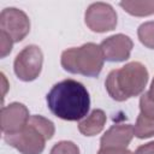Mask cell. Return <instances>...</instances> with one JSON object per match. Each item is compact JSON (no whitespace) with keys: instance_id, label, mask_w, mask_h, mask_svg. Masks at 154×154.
I'll use <instances>...</instances> for the list:
<instances>
[{"instance_id":"1","label":"cell","mask_w":154,"mask_h":154,"mask_svg":"<svg viewBox=\"0 0 154 154\" xmlns=\"http://www.w3.org/2000/svg\"><path fill=\"white\" fill-rule=\"evenodd\" d=\"M49 111L67 122L82 120L88 116L90 96L87 88L78 81L67 78L55 83L46 95Z\"/></svg>"},{"instance_id":"2","label":"cell","mask_w":154,"mask_h":154,"mask_svg":"<svg viewBox=\"0 0 154 154\" xmlns=\"http://www.w3.org/2000/svg\"><path fill=\"white\" fill-rule=\"evenodd\" d=\"M148 78L147 67L140 61H131L120 69L112 70L106 77L105 87L113 100L122 102L142 94Z\"/></svg>"},{"instance_id":"3","label":"cell","mask_w":154,"mask_h":154,"mask_svg":"<svg viewBox=\"0 0 154 154\" xmlns=\"http://www.w3.org/2000/svg\"><path fill=\"white\" fill-rule=\"evenodd\" d=\"M55 126L52 120L38 114L30 116L23 130L16 134L4 135V141L20 154H41L46 141L54 136Z\"/></svg>"},{"instance_id":"4","label":"cell","mask_w":154,"mask_h":154,"mask_svg":"<svg viewBox=\"0 0 154 154\" xmlns=\"http://www.w3.org/2000/svg\"><path fill=\"white\" fill-rule=\"evenodd\" d=\"M103 61L101 47L93 42L69 48L61 53L60 58V64L65 71L87 77H97L103 67Z\"/></svg>"},{"instance_id":"5","label":"cell","mask_w":154,"mask_h":154,"mask_svg":"<svg viewBox=\"0 0 154 154\" xmlns=\"http://www.w3.org/2000/svg\"><path fill=\"white\" fill-rule=\"evenodd\" d=\"M42 64L43 53L41 48L35 45H29L17 54L13 63V70L18 79L31 82L40 76Z\"/></svg>"},{"instance_id":"6","label":"cell","mask_w":154,"mask_h":154,"mask_svg":"<svg viewBox=\"0 0 154 154\" xmlns=\"http://www.w3.org/2000/svg\"><path fill=\"white\" fill-rule=\"evenodd\" d=\"M0 31L12 41L20 42L30 31V19L26 13L16 7H6L0 13Z\"/></svg>"},{"instance_id":"7","label":"cell","mask_w":154,"mask_h":154,"mask_svg":"<svg viewBox=\"0 0 154 154\" xmlns=\"http://www.w3.org/2000/svg\"><path fill=\"white\" fill-rule=\"evenodd\" d=\"M84 22L94 32L111 31L117 26V12L107 2H94L87 8Z\"/></svg>"},{"instance_id":"8","label":"cell","mask_w":154,"mask_h":154,"mask_svg":"<svg viewBox=\"0 0 154 154\" xmlns=\"http://www.w3.org/2000/svg\"><path fill=\"white\" fill-rule=\"evenodd\" d=\"M100 47L105 60L111 63H120L130 58L134 42L128 35L116 34L106 37L100 43Z\"/></svg>"},{"instance_id":"9","label":"cell","mask_w":154,"mask_h":154,"mask_svg":"<svg viewBox=\"0 0 154 154\" xmlns=\"http://www.w3.org/2000/svg\"><path fill=\"white\" fill-rule=\"evenodd\" d=\"M30 118L29 109L20 102H12L1 108V131L6 134H16L25 128Z\"/></svg>"},{"instance_id":"10","label":"cell","mask_w":154,"mask_h":154,"mask_svg":"<svg viewBox=\"0 0 154 154\" xmlns=\"http://www.w3.org/2000/svg\"><path fill=\"white\" fill-rule=\"evenodd\" d=\"M134 136V126L131 124L112 125L102 135L100 148H126Z\"/></svg>"},{"instance_id":"11","label":"cell","mask_w":154,"mask_h":154,"mask_svg":"<svg viewBox=\"0 0 154 154\" xmlns=\"http://www.w3.org/2000/svg\"><path fill=\"white\" fill-rule=\"evenodd\" d=\"M106 120V113L100 108H95L87 117L79 120L78 130L84 136H95L103 130Z\"/></svg>"},{"instance_id":"12","label":"cell","mask_w":154,"mask_h":154,"mask_svg":"<svg viewBox=\"0 0 154 154\" xmlns=\"http://www.w3.org/2000/svg\"><path fill=\"white\" fill-rule=\"evenodd\" d=\"M119 6L131 16L147 17L154 14V0H126L120 1Z\"/></svg>"},{"instance_id":"13","label":"cell","mask_w":154,"mask_h":154,"mask_svg":"<svg viewBox=\"0 0 154 154\" xmlns=\"http://www.w3.org/2000/svg\"><path fill=\"white\" fill-rule=\"evenodd\" d=\"M134 134L137 138H141V140L154 136V119L144 117L140 113L137 116V119L134 126Z\"/></svg>"},{"instance_id":"14","label":"cell","mask_w":154,"mask_h":154,"mask_svg":"<svg viewBox=\"0 0 154 154\" xmlns=\"http://www.w3.org/2000/svg\"><path fill=\"white\" fill-rule=\"evenodd\" d=\"M137 36L144 47L154 49V20L142 23L137 29Z\"/></svg>"},{"instance_id":"15","label":"cell","mask_w":154,"mask_h":154,"mask_svg":"<svg viewBox=\"0 0 154 154\" xmlns=\"http://www.w3.org/2000/svg\"><path fill=\"white\" fill-rule=\"evenodd\" d=\"M49 154H79V148L71 141H60L52 147Z\"/></svg>"},{"instance_id":"16","label":"cell","mask_w":154,"mask_h":154,"mask_svg":"<svg viewBox=\"0 0 154 154\" xmlns=\"http://www.w3.org/2000/svg\"><path fill=\"white\" fill-rule=\"evenodd\" d=\"M140 113L144 117L154 119V100L146 91L140 97Z\"/></svg>"},{"instance_id":"17","label":"cell","mask_w":154,"mask_h":154,"mask_svg":"<svg viewBox=\"0 0 154 154\" xmlns=\"http://www.w3.org/2000/svg\"><path fill=\"white\" fill-rule=\"evenodd\" d=\"M0 37H1V58H5L8 53H11L12 51V45H13V41L4 32L0 31Z\"/></svg>"},{"instance_id":"18","label":"cell","mask_w":154,"mask_h":154,"mask_svg":"<svg viewBox=\"0 0 154 154\" xmlns=\"http://www.w3.org/2000/svg\"><path fill=\"white\" fill-rule=\"evenodd\" d=\"M97 154H132L128 148H100Z\"/></svg>"},{"instance_id":"19","label":"cell","mask_w":154,"mask_h":154,"mask_svg":"<svg viewBox=\"0 0 154 154\" xmlns=\"http://www.w3.org/2000/svg\"><path fill=\"white\" fill-rule=\"evenodd\" d=\"M132 154H154V141L137 147Z\"/></svg>"},{"instance_id":"20","label":"cell","mask_w":154,"mask_h":154,"mask_svg":"<svg viewBox=\"0 0 154 154\" xmlns=\"http://www.w3.org/2000/svg\"><path fill=\"white\" fill-rule=\"evenodd\" d=\"M147 93H148V95L154 100V78H153V81H152V83H150V88H149V90H148Z\"/></svg>"}]
</instances>
